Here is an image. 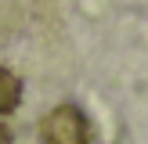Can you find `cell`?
Returning <instances> with one entry per match:
<instances>
[{
  "instance_id": "obj_2",
  "label": "cell",
  "mask_w": 148,
  "mask_h": 144,
  "mask_svg": "<svg viewBox=\"0 0 148 144\" xmlns=\"http://www.w3.org/2000/svg\"><path fill=\"white\" fill-rule=\"evenodd\" d=\"M22 101V79L11 69H0V115H11Z\"/></svg>"
},
{
  "instance_id": "obj_1",
  "label": "cell",
  "mask_w": 148,
  "mask_h": 144,
  "mask_svg": "<svg viewBox=\"0 0 148 144\" xmlns=\"http://www.w3.org/2000/svg\"><path fill=\"white\" fill-rule=\"evenodd\" d=\"M43 144H90V122L76 105H58L40 119Z\"/></svg>"
},
{
  "instance_id": "obj_3",
  "label": "cell",
  "mask_w": 148,
  "mask_h": 144,
  "mask_svg": "<svg viewBox=\"0 0 148 144\" xmlns=\"http://www.w3.org/2000/svg\"><path fill=\"white\" fill-rule=\"evenodd\" d=\"M0 144H11V130H7L4 122H0Z\"/></svg>"
}]
</instances>
